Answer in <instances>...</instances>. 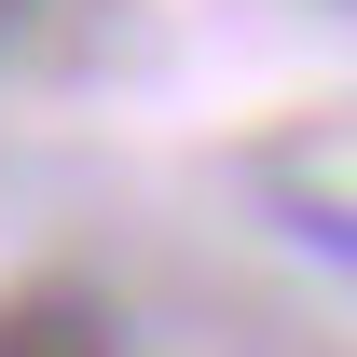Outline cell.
<instances>
[{"label": "cell", "mask_w": 357, "mask_h": 357, "mask_svg": "<svg viewBox=\"0 0 357 357\" xmlns=\"http://www.w3.org/2000/svg\"><path fill=\"white\" fill-rule=\"evenodd\" d=\"M0 357H124L96 289H14L0 303Z\"/></svg>", "instance_id": "cell-1"}, {"label": "cell", "mask_w": 357, "mask_h": 357, "mask_svg": "<svg viewBox=\"0 0 357 357\" xmlns=\"http://www.w3.org/2000/svg\"><path fill=\"white\" fill-rule=\"evenodd\" d=\"M0 14H14V0H0Z\"/></svg>", "instance_id": "cell-2"}]
</instances>
